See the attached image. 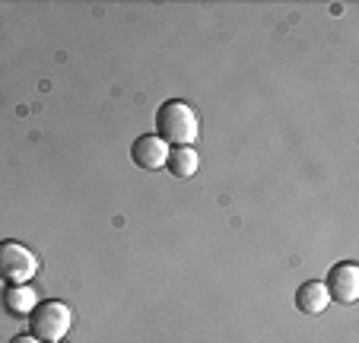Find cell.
I'll use <instances>...</instances> for the list:
<instances>
[{
    "label": "cell",
    "mask_w": 359,
    "mask_h": 343,
    "mask_svg": "<svg viewBox=\"0 0 359 343\" xmlns=\"http://www.w3.org/2000/svg\"><path fill=\"white\" fill-rule=\"evenodd\" d=\"M327 296L340 305H353L359 299V267L353 261H340L331 267L327 274V283H325Z\"/></svg>",
    "instance_id": "4"
},
{
    "label": "cell",
    "mask_w": 359,
    "mask_h": 343,
    "mask_svg": "<svg viewBox=\"0 0 359 343\" xmlns=\"http://www.w3.org/2000/svg\"><path fill=\"white\" fill-rule=\"evenodd\" d=\"M70 330V309L64 302H55V299H48V302H39L29 315V334L41 343H55L61 340L64 334Z\"/></svg>",
    "instance_id": "2"
},
{
    "label": "cell",
    "mask_w": 359,
    "mask_h": 343,
    "mask_svg": "<svg viewBox=\"0 0 359 343\" xmlns=\"http://www.w3.org/2000/svg\"><path fill=\"white\" fill-rule=\"evenodd\" d=\"M165 156H169V147L159 140L156 134H143L134 140L130 147V159L134 166H140L143 172H156V168H165Z\"/></svg>",
    "instance_id": "5"
},
{
    "label": "cell",
    "mask_w": 359,
    "mask_h": 343,
    "mask_svg": "<svg viewBox=\"0 0 359 343\" xmlns=\"http://www.w3.org/2000/svg\"><path fill=\"white\" fill-rule=\"evenodd\" d=\"M55 343H61V340H55Z\"/></svg>",
    "instance_id": "10"
},
{
    "label": "cell",
    "mask_w": 359,
    "mask_h": 343,
    "mask_svg": "<svg viewBox=\"0 0 359 343\" xmlns=\"http://www.w3.org/2000/svg\"><path fill=\"white\" fill-rule=\"evenodd\" d=\"M197 153L191 147H172L165 156V168H169L175 178H191L197 172Z\"/></svg>",
    "instance_id": "8"
},
{
    "label": "cell",
    "mask_w": 359,
    "mask_h": 343,
    "mask_svg": "<svg viewBox=\"0 0 359 343\" xmlns=\"http://www.w3.org/2000/svg\"><path fill=\"white\" fill-rule=\"evenodd\" d=\"M39 270V257L20 242H0V280L4 283H26Z\"/></svg>",
    "instance_id": "3"
},
{
    "label": "cell",
    "mask_w": 359,
    "mask_h": 343,
    "mask_svg": "<svg viewBox=\"0 0 359 343\" xmlns=\"http://www.w3.org/2000/svg\"><path fill=\"white\" fill-rule=\"evenodd\" d=\"M197 114L188 102L182 99H169L159 105L156 112V137L165 143V147H191V140H197Z\"/></svg>",
    "instance_id": "1"
},
{
    "label": "cell",
    "mask_w": 359,
    "mask_h": 343,
    "mask_svg": "<svg viewBox=\"0 0 359 343\" xmlns=\"http://www.w3.org/2000/svg\"><path fill=\"white\" fill-rule=\"evenodd\" d=\"M10 343H41V340H35L32 334H16V337H13V340H10Z\"/></svg>",
    "instance_id": "9"
},
{
    "label": "cell",
    "mask_w": 359,
    "mask_h": 343,
    "mask_svg": "<svg viewBox=\"0 0 359 343\" xmlns=\"http://www.w3.org/2000/svg\"><path fill=\"white\" fill-rule=\"evenodd\" d=\"M327 302H331V296H327V290H325V283H318V280H309V283H302L299 286V292H296V309L302 311V315H321V311L327 309Z\"/></svg>",
    "instance_id": "7"
},
{
    "label": "cell",
    "mask_w": 359,
    "mask_h": 343,
    "mask_svg": "<svg viewBox=\"0 0 359 343\" xmlns=\"http://www.w3.org/2000/svg\"><path fill=\"white\" fill-rule=\"evenodd\" d=\"M0 302H4V311H7L10 318H29V315H32V309L39 305V302H35V290H32V286H22V283L7 286Z\"/></svg>",
    "instance_id": "6"
}]
</instances>
